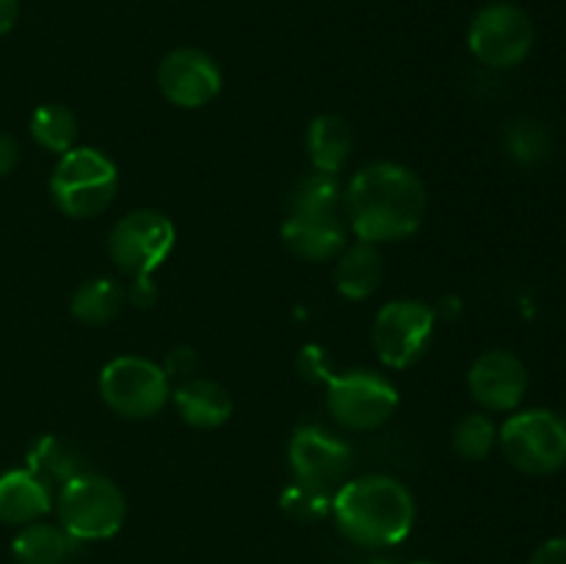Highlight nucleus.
<instances>
[{
    "mask_svg": "<svg viewBox=\"0 0 566 564\" xmlns=\"http://www.w3.org/2000/svg\"><path fill=\"white\" fill-rule=\"evenodd\" d=\"M326 409L348 431H374L398 409V387L379 370L352 368L326 379Z\"/></svg>",
    "mask_w": 566,
    "mask_h": 564,
    "instance_id": "nucleus-8",
    "label": "nucleus"
},
{
    "mask_svg": "<svg viewBox=\"0 0 566 564\" xmlns=\"http://www.w3.org/2000/svg\"><path fill=\"white\" fill-rule=\"evenodd\" d=\"M17 17H20V0H0V36L17 25Z\"/></svg>",
    "mask_w": 566,
    "mask_h": 564,
    "instance_id": "nucleus-32",
    "label": "nucleus"
},
{
    "mask_svg": "<svg viewBox=\"0 0 566 564\" xmlns=\"http://www.w3.org/2000/svg\"><path fill=\"white\" fill-rule=\"evenodd\" d=\"M468 390L486 412H517L528 393V368L517 354L490 348L470 365Z\"/></svg>",
    "mask_w": 566,
    "mask_h": 564,
    "instance_id": "nucleus-12",
    "label": "nucleus"
},
{
    "mask_svg": "<svg viewBox=\"0 0 566 564\" xmlns=\"http://www.w3.org/2000/svg\"><path fill=\"white\" fill-rule=\"evenodd\" d=\"M119 191V169L97 147H72L59 155L50 175V197L70 219H94L105 213Z\"/></svg>",
    "mask_w": 566,
    "mask_h": 564,
    "instance_id": "nucleus-4",
    "label": "nucleus"
},
{
    "mask_svg": "<svg viewBox=\"0 0 566 564\" xmlns=\"http://www.w3.org/2000/svg\"><path fill=\"white\" fill-rule=\"evenodd\" d=\"M381 280H385V258L376 243L357 241L337 254L335 288L343 299L363 302L374 296Z\"/></svg>",
    "mask_w": 566,
    "mask_h": 564,
    "instance_id": "nucleus-17",
    "label": "nucleus"
},
{
    "mask_svg": "<svg viewBox=\"0 0 566 564\" xmlns=\"http://www.w3.org/2000/svg\"><path fill=\"white\" fill-rule=\"evenodd\" d=\"M287 459H291L293 479L332 490L340 487L343 476L352 468V448L340 437L310 424L298 426L296 435L291 437Z\"/></svg>",
    "mask_w": 566,
    "mask_h": 564,
    "instance_id": "nucleus-13",
    "label": "nucleus"
},
{
    "mask_svg": "<svg viewBox=\"0 0 566 564\" xmlns=\"http://www.w3.org/2000/svg\"><path fill=\"white\" fill-rule=\"evenodd\" d=\"M528 564H566V536H553V540L542 542Z\"/></svg>",
    "mask_w": 566,
    "mask_h": 564,
    "instance_id": "nucleus-29",
    "label": "nucleus"
},
{
    "mask_svg": "<svg viewBox=\"0 0 566 564\" xmlns=\"http://www.w3.org/2000/svg\"><path fill=\"white\" fill-rule=\"evenodd\" d=\"M127 288L111 276H94L77 285L72 293L70 313L72 318L86 326H105L125 310Z\"/></svg>",
    "mask_w": 566,
    "mask_h": 564,
    "instance_id": "nucleus-20",
    "label": "nucleus"
},
{
    "mask_svg": "<svg viewBox=\"0 0 566 564\" xmlns=\"http://www.w3.org/2000/svg\"><path fill=\"white\" fill-rule=\"evenodd\" d=\"M415 564H434V562H415Z\"/></svg>",
    "mask_w": 566,
    "mask_h": 564,
    "instance_id": "nucleus-33",
    "label": "nucleus"
},
{
    "mask_svg": "<svg viewBox=\"0 0 566 564\" xmlns=\"http://www.w3.org/2000/svg\"><path fill=\"white\" fill-rule=\"evenodd\" d=\"M343 205L340 177L329 171H315L302 177L291 194L293 213H337Z\"/></svg>",
    "mask_w": 566,
    "mask_h": 564,
    "instance_id": "nucleus-22",
    "label": "nucleus"
},
{
    "mask_svg": "<svg viewBox=\"0 0 566 564\" xmlns=\"http://www.w3.org/2000/svg\"><path fill=\"white\" fill-rule=\"evenodd\" d=\"M298 365H302V374L310 376V379H329V359L321 352L318 346H304L302 357H298Z\"/></svg>",
    "mask_w": 566,
    "mask_h": 564,
    "instance_id": "nucleus-27",
    "label": "nucleus"
},
{
    "mask_svg": "<svg viewBox=\"0 0 566 564\" xmlns=\"http://www.w3.org/2000/svg\"><path fill=\"white\" fill-rule=\"evenodd\" d=\"M332 518L348 542L379 551L401 545L412 534L418 506L401 479L368 473L337 487L332 495Z\"/></svg>",
    "mask_w": 566,
    "mask_h": 564,
    "instance_id": "nucleus-2",
    "label": "nucleus"
},
{
    "mask_svg": "<svg viewBox=\"0 0 566 564\" xmlns=\"http://www.w3.org/2000/svg\"><path fill=\"white\" fill-rule=\"evenodd\" d=\"M97 387L105 407L127 420L155 418L171 398L164 365L138 354H122L105 363Z\"/></svg>",
    "mask_w": 566,
    "mask_h": 564,
    "instance_id": "nucleus-6",
    "label": "nucleus"
},
{
    "mask_svg": "<svg viewBox=\"0 0 566 564\" xmlns=\"http://www.w3.org/2000/svg\"><path fill=\"white\" fill-rule=\"evenodd\" d=\"M497 446V426L490 415L484 412H470L459 418L453 426V448L459 457L470 459V462H481L492 453Z\"/></svg>",
    "mask_w": 566,
    "mask_h": 564,
    "instance_id": "nucleus-24",
    "label": "nucleus"
},
{
    "mask_svg": "<svg viewBox=\"0 0 566 564\" xmlns=\"http://www.w3.org/2000/svg\"><path fill=\"white\" fill-rule=\"evenodd\" d=\"M59 525L77 542L111 540L127 520V498L108 476L81 470L55 492Z\"/></svg>",
    "mask_w": 566,
    "mask_h": 564,
    "instance_id": "nucleus-3",
    "label": "nucleus"
},
{
    "mask_svg": "<svg viewBox=\"0 0 566 564\" xmlns=\"http://www.w3.org/2000/svg\"><path fill=\"white\" fill-rule=\"evenodd\" d=\"M547 136L539 125H531V122H523V125H514L512 133H509V149H512L514 158H520L523 164H534V160L545 158L547 153Z\"/></svg>",
    "mask_w": 566,
    "mask_h": 564,
    "instance_id": "nucleus-26",
    "label": "nucleus"
},
{
    "mask_svg": "<svg viewBox=\"0 0 566 564\" xmlns=\"http://www.w3.org/2000/svg\"><path fill=\"white\" fill-rule=\"evenodd\" d=\"M497 446L520 473L551 476L566 464V420L553 409H520L497 429Z\"/></svg>",
    "mask_w": 566,
    "mask_h": 564,
    "instance_id": "nucleus-5",
    "label": "nucleus"
},
{
    "mask_svg": "<svg viewBox=\"0 0 566 564\" xmlns=\"http://www.w3.org/2000/svg\"><path fill=\"white\" fill-rule=\"evenodd\" d=\"M28 470L33 476L44 481V484H64L66 479H72L81 470L75 468V459H72V451L66 448V442H61L59 437L44 435L33 442V448L28 451Z\"/></svg>",
    "mask_w": 566,
    "mask_h": 564,
    "instance_id": "nucleus-23",
    "label": "nucleus"
},
{
    "mask_svg": "<svg viewBox=\"0 0 566 564\" xmlns=\"http://www.w3.org/2000/svg\"><path fill=\"white\" fill-rule=\"evenodd\" d=\"M177 241V230L171 219L160 210L138 208L122 216L108 232V254L116 269L130 280L153 276Z\"/></svg>",
    "mask_w": 566,
    "mask_h": 564,
    "instance_id": "nucleus-9",
    "label": "nucleus"
},
{
    "mask_svg": "<svg viewBox=\"0 0 566 564\" xmlns=\"http://www.w3.org/2000/svg\"><path fill=\"white\" fill-rule=\"evenodd\" d=\"M75 547L77 540H72L61 525L44 520L22 525L11 542L17 564H64Z\"/></svg>",
    "mask_w": 566,
    "mask_h": 564,
    "instance_id": "nucleus-19",
    "label": "nucleus"
},
{
    "mask_svg": "<svg viewBox=\"0 0 566 564\" xmlns=\"http://www.w3.org/2000/svg\"><path fill=\"white\" fill-rule=\"evenodd\" d=\"M346 221L337 213H287L282 221V243L296 258L310 263L337 260V254L348 247Z\"/></svg>",
    "mask_w": 566,
    "mask_h": 564,
    "instance_id": "nucleus-14",
    "label": "nucleus"
},
{
    "mask_svg": "<svg viewBox=\"0 0 566 564\" xmlns=\"http://www.w3.org/2000/svg\"><path fill=\"white\" fill-rule=\"evenodd\" d=\"M437 315L420 299H392L381 304L370 326V343L385 368L407 370L431 346Z\"/></svg>",
    "mask_w": 566,
    "mask_h": 564,
    "instance_id": "nucleus-10",
    "label": "nucleus"
},
{
    "mask_svg": "<svg viewBox=\"0 0 566 564\" xmlns=\"http://www.w3.org/2000/svg\"><path fill=\"white\" fill-rule=\"evenodd\" d=\"M177 412L193 429H219L232 415V396L224 385L202 376H191L171 393Z\"/></svg>",
    "mask_w": 566,
    "mask_h": 564,
    "instance_id": "nucleus-15",
    "label": "nucleus"
},
{
    "mask_svg": "<svg viewBox=\"0 0 566 564\" xmlns=\"http://www.w3.org/2000/svg\"><path fill=\"white\" fill-rule=\"evenodd\" d=\"M193 368H197V354H193L191 348H186V346L171 348L169 359H166V365H164V370H166V376H169V379H171V376H188Z\"/></svg>",
    "mask_w": 566,
    "mask_h": 564,
    "instance_id": "nucleus-30",
    "label": "nucleus"
},
{
    "mask_svg": "<svg viewBox=\"0 0 566 564\" xmlns=\"http://www.w3.org/2000/svg\"><path fill=\"white\" fill-rule=\"evenodd\" d=\"M17 160H20V144H17L14 136H9V133L0 130V177L11 175L17 166Z\"/></svg>",
    "mask_w": 566,
    "mask_h": 564,
    "instance_id": "nucleus-31",
    "label": "nucleus"
},
{
    "mask_svg": "<svg viewBox=\"0 0 566 564\" xmlns=\"http://www.w3.org/2000/svg\"><path fill=\"white\" fill-rule=\"evenodd\" d=\"M534 20L517 3H486L475 11L468 28V48L475 61L490 70H514L534 50Z\"/></svg>",
    "mask_w": 566,
    "mask_h": 564,
    "instance_id": "nucleus-7",
    "label": "nucleus"
},
{
    "mask_svg": "<svg viewBox=\"0 0 566 564\" xmlns=\"http://www.w3.org/2000/svg\"><path fill=\"white\" fill-rule=\"evenodd\" d=\"M221 66L213 55L197 48H177L158 64V88L177 108H205L221 92Z\"/></svg>",
    "mask_w": 566,
    "mask_h": 564,
    "instance_id": "nucleus-11",
    "label": "nucleus"
},
{
    "mask_svg": "<svg viewBox=\"0 0 566 564\" xmlns=\"http://www.w3.org/2000/svg\"><path fill=\"white\" fill-rule=\"evenodd\" d=\"M50 509H53V492L31 470H9L0 476V523H36Z\"/></svg>",
    "mask_w": 566,
    "mask_h": 564,
    "instance_id": "nucleus-16",
    "label": "nucleus"
},
{
    "mask_svg": "<svg viewBox=\"0 0 566 564\" xmlns=\"http://www.w3.org/2000/svg\"><path fill=\"white\" fill-rule=\"evenodd\" d=\"M332 495L335 492L324 490V487L307 484V481L293 479L291 484L282 490L280 506L285 509V514H291L293 520H304V523H313V520L326 518L332 512Z\"/></svg>",
    "mask_w": 566,
    "mask_h": 564,
    "instance_id": "nucleus-25",
    "label": "nucleus"
},
{
    "mask_svg": "<svg viewBox=\"0 0 566 564\" xmlns=\"http://www.w3.org/2000/svg\"><path fill=\"white\" fill-rule=\"evenodd\" d=\"M155 299H158V288H155L153 276L130 280V285H127V302L136 304V307H153Z\"/></svg>",
    "mask_w": 566,
    "mask_h": 564,
    "instance_id": "nucleus-28",
    "label": "nucleus"
},
{
    "mask_svg": "<svg viewBox=\"0 0 566 564\" xmlns=\"http://www.w3.org/2000/svg\"><path fill=\"white\" fill-rule=\"evenodd\" d=\"M304 144H307L310 164H313L315 171L340 175L343 166L352 158V125L337 114H318L310 122Z\"/></svg>",
    "mask_w": 566,
    "mask_h": 564,
    "instance_id": "nucleus-18",
    "label": "nucleus"
},
{
    "mask_svg": "<svg viewBox=\"0 0 566 564\" xmlns=\"http://www.w3.org/2000/svg\"><path fill=\"white\" fill-rule=\"evenodd\" d=\"M77 116L61 103H44L31 114V136L42 149L55 155L70 153L77 147Z\"/></svg>",
    "mask_w": 566,
    "mask_h": 564,
    "instance_id": "nucleus-21",
    "label": "nucleus"
},
{
    "mask_svg": "<svg viewBox=\"0 0 566 564\" xmlns=\"http://www.w3.org/2000/svg\"><path fill=\"white\" fill-rule=\"evenodd\" d=\"M343 208L357 241L396 243L420 230L429 210L423 180L409 166L376 160L343 188Z\"/></svg>",
    "mask_w": 566,
    "mask_h": 564,
    "instance_id": "nucleus-1",
    "label": "nucleus"
}]
</instances>
